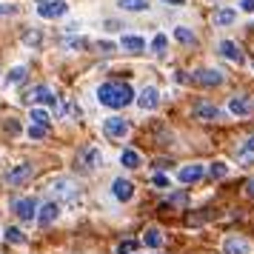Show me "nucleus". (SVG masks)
Instances as JSON below:
<instances>
[{
    "mask_svg": "<svg viewBox=\"0 0 254 254\" xmlns=\"http://www.w3.org/2000/svg\"><path fill=\"white\" fill-rule=\"evenodd\" d=\"M97 100L109 109H123L134 100V92H131V86L123 80H106L97 86Z\"/></svg>",
    "mask_w": 254,
    "mask_h": 254,
    "instance_id": "1",
    "label": "nucleus"
},
{
    "mask_svg": "<svg viewBox=\"0 0 254 254\" xmlns=\"http://www.w3.org/2000/svg\"><path fill=\"white\" fill-rule=\"evenodd\" d=\"M52 194H55L58 203H69V206H71V203H77V200H80V189L71 183L69 177H58V180L52 183Z\"/></svg>",
    "mask_w": 254,
    "mask_h": 254,
    "instance_id": "2",
    "label": "nucleus"
},
{
    "mask_svg": "<svg viewBox=\"0 0 254 254\" xmlns=\"http://www.w3.org/2000/svg\"><path fill=\"white\" fill-rule=\"evenodd\" d=\"M12 206H14V214H17L20 220H26V223H32V220L40 214V211H37L35 197H20V200H14Z\"/></svg>",
    "mask_w": 254,
    "mask_h": 254,
    "instance_id": "3",
    "label": "nucleus"
},
{
    "mask_svg": "<svg viewBox=\"0 0 254 254\" xmlns=\"http://www.w3.org/2000/svg\"><path fill=\"white\" fill-rule=\"evenodd\" d=\"M32 174H35L32 163H17L14 169H9V172H6V183H9V186H20V183H26Z\"/></svg>",
    "mask_w": 254,
    "mask_h": 254,
    "instance_id": "4",
    "label": "nucleus"
},
{
    "mask_svg": "<svg viewBox=\"0 0 254 254\" xmlns=\"http://www.w3.org/2000/svg\"><path fill=\"white\" fill-rule=\"evenodd\" d=\"M137 106L143 109V112H154V109L160 106V94H157V89H154V86H146V89L137 94Z\"/></svg>",
    "mask_w": 254,
    "mask_h": 254,
    "instance_id": "5",
    "label": "nucleus"
},
{
    "mask_svg": "<svg viewBox=\"0 0 254 254\" xmlns=\"http://www.w3.org/2000/svg\"><path fill=\"white\" fill-rule=\"evenodd\" d=\"M77 163H83L80 166V172H94V169H97V166H100V163H103V151L100 149H86L80 154V157H77Z\"/></svg>",
    "mask_w": 254,
    "mask_h": 254,
    "instance_id": "6",
    "label": "nucleus"
},
{
    "mask_svg": "<svg viewBox=\"0 0 254 254\" xmlns=\"http://www.w3.org/2000/svg\"><path fill=\"white\" fill-rule=\"evenodd\" d=\"M58 214H60V203L58 200H52V203H46V206H40V214H37L40 229H49V226L58 220Z\"/></svg>",
    "mask_w": 254,
    "mask_h": 254,
    "instance_id": "7",
    "label": "nucleus"
},
{
    "mask_svg": "<svg viewBox=\"0 0 254 254\" xmlns=\"http://www.w3.org/2000/svg\"><path fill=\"white\" fill-rule=\"evenodd\" d=\"M66 3L63 0H43L40 6H37V14L40 17H60V14H66Z\"/></svg>",
    "mask_w": 254,
    "mask_h": 254,
    "instance_id": "8",
    "label": "nucleus"
},
{
    "mask_svg": "<svg viewBox=\"0 0 254 254\" xmlns=\"http://www.w3.org/2000/svg\"><path fill=\"white\" fill-rule=\"evenodd\" d=\"M103 131L109 134V137H126L128 134V123L123 120V117H106Z\"/></svg>",
    "mask_w": 254,
    "mask_h": 254,
    "instance_id": "9",
    "label": "nucleus"
},
{
    "mask_svg": "<svg viewBox=\"0 0 254 254\" xmlns=\"http://www.w3.org/2000/svg\"><path fill=\"white\" fill-rule=\"evenodd\" d=\"M191 77H194V83H200V86H208V89L223 83V74H220L217 69H197Z\"/></svg>",
    "mask_w": 254,
    "mask_h": 254,
    "instance_id": "10",
    "label": "nucleus"
},
{
    "mask_svg": "<svg viewBox=\"0 0 254 254\" xmlns=\"http://www.w3.org/2000/svg\"><path fill=\"white\" fill-rule=\"evenodd\" d=\"M112 194L117 197V200H131V194H134V186H131V180H123V177H117L115 183H112Z\"/></svg>",
    "mask_w": 254,
    "mask_h": 254,
    "instance_id": "11",
    "label": "nucleus"
},
{
    "mask_svg": "<svg viewBox=\"0 0 254 254\" xmlns=\"http://www.w3.org/2000/svg\"><path fill=\"white\" fill-rule=\"evenodd\" d=\"M249 252H252V246L243 237H229V240L223 243V254H249Z\"/></svg>",
    "mask_w": 254,
    "mask_h": 254,
    "instance_id": "12",
    "label": "nucleus"
},
{
    "mask_svg": "<svg viewBox=\"0 0 254 254\" xmlns=\"http://www.w3.org/2000/svg\"><path fill=\"white\" fill-rule=\"evenodd\" d=\"M229 112L231 115H237V117H249L252 115V103H249L243 94H237V97H231L229 100Z\"/></svg>",
    "mask_w": 254,
    "mask_h": 254,
    "instance_id": "13",
    "label": "nucleus"
},
{
    "mask_svg": "<svg viewBox=\"0 0 254 254\" xmlns=\"http://www.w3.org/2000/svg\"><path fill=\"white\" fill-rule=\"evenodd\" d=\"M120 49H123V52H128V55H140V52L146 49V40H143V37H137V35H126L123 40H120Z\"/></svg>",
    "mask_w": 254,
    "mask_h": 254,
    "instance_id": "14",
    "label": "nucleus"
},
{
    "mask_svg": "<svg viewBox=\"0 0 254 254\" xmlns=\"http://www.w3.org/2000/svg\"><path fill=\"white\" fill-rule=\"evenodd\" d=\"M217 52H220L226 60H231V63H243V52L237 49V43H231V40H223Z\"/></svg>",
    "mask_w": 254,
    "mask_h": 254,
    "instance_id": "15",
    "label": "nucleus"
},
{
    "mask_svg": "<svg viewBox=\"0 0 254 254\" xmlns=\"http://www.w3.org/2000/svg\"><path fill=\"white\" fill-rule=\"evenodd\" d=\"M32 97H35L37 103H46V106H55V109H60V106H58V94L49 92V86H35V89H32Z\"/></svg>",
    "mask_w": 254,
    "mask_h": 254,
    "instance_id": "16",
    "label": "nucleus"
},
{
    "mask_svg": "<svg viewBox=\"0 0 254 254\" xmlns=\"http://www.w3.org/2000/svg\"><path fill=\"white\" fill-rule=\"evenodd\" d=\"M191 115L200 117V120H217L220 109H217V106H211V103H197L194 109H191Z\"/></svg>",
    "mask_w": 254,
    "mask_h": 254,
    "instance_id": "17",
    "label": "nucleus"
},
{
    "mask_svg": "<svg viewBox=\"0 0 254 254\" xmlns=\"http://www.w3.org/2000/svg\"><path fill=\"white\" fill-rule=\"evenodd\" d=\"M177 177H180V183H197V180L203 177V166H197V163H191V166H183Z\"/></svg>",
    "mask_w": 254,
    "mask_h": 254,
    "instance_id": "18",
    "label": "nucleus"
},
{
    "mask_svg": "<svg viewBox=\"0 0 254 254\" xmlns=\"http://www.w3.org/2000/svg\"><path fill=\"white\" fill-rule=\"evenodd\" d=\"M237 160H240L243 166H252V163H254V134L240 146V151H237Z\"/></svg>",
    "mask_w": 254,
    "mask_h": 254,
    "instance_id": "19",
    "label": "nucleus"
},
{
    "mask_svg": "<svg viewBox=\"0 0 254 254\" xmlns=\"http://www.w3.org/2000/svg\"><path fill=\"white\" fill-rule=\"evenodd\" d=\"M123 12H146L149 9V0H117Z\"/></svg>",
    "mask_w": 254,
    "mask_h": 254,
    "instance_id": "20",
    "label": "nucleus"
},
{
    "mask_svg": "<svg viewBox=\"0 0 254 254\" xmlns=\"http://www.w3.org/2000/svg\"><path fill=\"white\" fill-rule=\"evenodd\" d=\"M234 17H237L234 9H217L214 12V26H229V23H234Z\"/></svg>",
    "mask_w": 254,
    "mask_h": 254,
    "instance_id": "21",
    "label": "nucleus"
},
{
    "mask_svg": "<svg viewBox=\"0 0 254 254\" xmlns=\"http://www.w3.org/2000/svg\"><path fill=\"white\" fill-rule=\"evenodd\" d=\"M120 163H123L126 169H137V166H140V154L134 149H126L123 154H120Z\"/></svg>",
    "mask_w": 254,
    "mask_h": 254,
    "instance_id": "22",
    "label": "nucleus"
},
{
    "mask_svg": "<svg viewBox=\"0 0 254 254\" xmlns=\"http://www.w3.org/2000/svg\"><path fill=\"white\" fill-rule=\"evenodd\" d=\"M3 234H6V243H14V246H23L26 243V234L20 229H14V226H9Z\"/></svg>",
    "mask_w": 254,
    "mask_h": 254,
    "instance_id": "23",
    "label": "nucleus"
},
{
    "mask_svg": "<svg viewBox=\"0 0 254 254\" xmlns=\"http://www.w3.org/2000/svg\"><path fill=\"white\" fill-rule=\"evenodd\" d=\"M143 243H146L149 249H157V246H163V234L157 229H149L146 234H143Z\"/></svg>",
    "mask_w": 254,
    "mask_h": 254,
    "instance_id": "24",
    "label": "nucleus"
},
{
    "mask_svg": "<svg viewBox=\"0 0 254 254\" xmlns=\"http://www.w3.org/2000/svg\"><path fill=\"white\" fill-rule=\"evenodd\" d=\"M174 37L180 40V43H186V46H191V43H197V37H194V32H189L186 26H177L174 29Z\"/></svg>",
    "mask_w": 254,
    "mask_h": 254,
    "instance_id": "25",
    "label": "nucleus"
},
{
    "mask_svg": "<svg viewBox=\"0 0 254 254\" xmlns=\"http://www.w3.org/2000/svg\"><path fill=\"white\" fill-rule=\"evenodd\" d=\"M26 131H29V137H32V140H43V137H46V131H49V126H40V123H29V128H26Z\"/></svg>",
    "mask_w": 254,
    "mask_h": 254,
    "instance_id": "26",
    "label": "nucleus"
},
{
    "mask_svg": "<svg viewBox=\"0 0 254 254\" xmlns=\"http://www.w3.org/2000/svg\"><path fill=\"white\" fill-rule=\"evenodd\" d=\"M208 174H211L214 180H220V177H226V174H229V166H226V163H211Z\"/></svg>",
    "mask_w": 254,
    "mask_h": 254,
    "instance_id": "27",
    "label": "nucleus"
},
{
    "mask_svg": "<svg viewBox=\"0 0 254 254\" xmlns=\"http://www.w3.org/2000/svg\"><path fill=\"white\" fill-rule=\"evenodd\" d=\"M23 77H26V69H23V66H14V69L9 71L6 83H12V86H14V83H23Z\"/></svg>",
    "mask_w": 254,
    "mask_h": 254,
    "instance_id": "28",
    "label": "nucleus"
},
{
    "mask_svg": "<svg viewBox=\"0 0 254 254\" xmlns=\"http://www.w3.org/2000/svg\"><path fill=\"white\" fill-rule=\"evenodd\" d=\"M166 46H169V37H166V35H154V40H151V49H154L157 55H163V52H166Z\"/></svg>",
    "mask_w": 254,
    "mask_h": 254,
    "instance_id": "29",
    "label": "nucleus"
},
{
    "mask_svg": "<svg viewBox=\"0 0 254 254\" xmlns=\"http://www.w3.org/2000/svg\"><path fill=\"white\" fill-rule=\"evenodd\" d=\"M32 123L49 126V112H43V109H32Z\"/></svg>",
    "mask_w": 254,
    "mask_h": 254,
    "instance_id": "30",
    "label": "nucleus"
},
{
    "mask_svg": "<svg viewBox=\"0 0 254 254\" xmlns=\"http://www.w3.org/2000/svg\"><path fill=\"white\" fill-rule=\"evenodd\" d=\"M134 249H137V243L134 240H123L120 246H117V254H131Z\"/></svg>",
    "mask_w": 254,
    "mask_h": 254,
    "instance_id": "31",
    "label": "nucleus"
},
{
    "mask_svg": "<svg viewBox=\"0 0 254 254\" xmlns=\"http://www.w3.org/2000/svg\"><path fill=\"white\" fill-rule=\"evenodd\" d=\"M151 183L157 186V189H169V177H166V174H160V172H157V174H154V177H151Z\"/></svg>",
    "mask_w": 254,
    "mask_h": 254,
    "instance_id": "32",
    "label": "nucleus"
},
{
    "mask_svg": "<svg viewBox=\"0 0 254 254\" xmlns=\"http://www.w3.org/2000/svg\"><path fill=\"white\" fill-rule=\"evenodd\" d=\"M23 43H29V46H37V43H40V35H37V32H26V35H23Z\"/></svg>",
    "mask_w": 254,
    "mask_h": 254,
    "instance_id": "33",
    "label": "nucleus"
},
{
    "mask_svg": "<svg viewBox=\"0 0 254 254\" xmlns=\"http://www.w3.org/2000/svg\"><path fill=\"white\" fill-rule=\"evenodd\" d=\"M97 49H100V52H103V55H112V52H115V43H109V40H103V43H97Z\"/></svg>",
    "mask_w": 254,
    "mask_h": 254,
    "instance_id": "34",
    "label": "nucleus"
},
{
    "mask_svg": "<svg viewBox=\"0 0 254 254\" xmlns=\"http://www.w3.org/2000/svg\"><path fill=\"white\" fill-rule=\"evenodd\" d=\"M169 203H174V206H186V194H174Z\"/></svg>",
    "mask_w": 254,
    "mask_h": 254,
    "instance_id": "35",
    "label": "nucleus"
},
{
    "mask_svg": "<svg viewBox=\"0 0 254 254\" xmlns=\"http://www.w3.org/2000/svg\"><path fill=\"white\" fill-rule=\"evenodd\" d=\"M240 6L246 12H254V0H240Z\"/></svg>",
    "mask_w": 254,
    "mask_h": 254,
    "instance_id": "36",
    "label": "nucleus"
},
{
    "mask_svg": "<svg viewBox=\"0 0 254 254\" xmlns=\"http://www.w3.org/2000/svg\"><path fill=\"white\" fill-rule=\"evenodd\" d=\"M246 194H249V197H252V200H254V177H252V180H249V183H246Z\"/></svg>",
    "mask_w": 254,
    "mask_h": 254,
    "instance_id": "37",
    "label": "nucleus"
},
{
    "mask_svg": "<svg viewBox=\"0 0 254 254\" xmlns=\"http://www.w3.org/2000/svg\"><path fill=\"white\" fill-rule=\"evenodd\" d=\"M69 46H71V49H80V46H86V40H83V37H77V40H71Z\"/></svg>",
    "mask_w": 254,
    "mask_h": 254,
    "instance_id": "38",
    "label": "nucleus"
},
{
    "mask_svg": "<svg viewBox=\"0 0 254 254\" xmlns=\"http://www.w3.org/2000/svg\"><path fill=\"white\" fill-rule=\"evenodd\" d=\"M163 3H166V6H183L186 0H163Z\"/></svg>",
    "mask_w": 254,
    "mask_h": 254,
    "instance_id": "39",
    "label": "nucleus"
},
{
    "mask_svg": "<svg viewBox=\"0 0 254 254\" xmlns=\"http://www.w3.org/2000/svg\"><path fill=\"white\" fill-rule=\"evenodd\" d=\"M12 12V6H0V14H9Z\"/></svg>",
    "mask_w": 254,
    "mask_h": 254,
    "instance_id": "40",
    "label": "nucleus"
}]
</instances>
